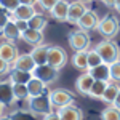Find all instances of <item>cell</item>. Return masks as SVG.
<instances>
[{"label":"cell","instance_id":"f1b7e54d","mask_svg":"<svg viewBox=\"0 0 120 120\" xmlns=\"http://www.w3.org/2000/svg\"><path fill=\"white\" fill-rule=\"evenodd\" d=\"M104 61H102V58L99 56V53L93 48V50H88V64H90V69H94V67H98V66H101Z\"/></svg>","mask_w":120,"mask_h":120},{"label":"cell","instance_id":"2e32d148","mask_svg":"<svg viewBox=\"0 0 120 120\" xmlns=\"http://www.w3.org/2000/svg\"><path fill=\"white\" fill-rule=\"evenodd\" d=\"M69 2H66V0H59L58 3L55 5V8L50 11V15L56 19V21H59V22H64L67 21V15H69Z\"/></svg>","mask_w":120,"mask_h":120},{"label":"cell","instance_id":"9a60e30c","mask_svg":"<svg viewBox=\"0 0 120 120\" xmlns=\"http://www.w3.org/2000/svg\"><path fill=\"white\" fill-rule=\"evenodd\" d=\"M58 114L61 120H83V112L80 107L77 106H67V107H63V109H58Z\"/></svg>","mask_w":120,"mask_h":120},{"label":"cell","instance_id":"cb8c5ba5","mask_svg":"<svg viewBox=\"0 0 120 120\" xmlns=\"http://www.w3.org/2000/svg\"><path fill=\"white\" fill-rule=\"evenodd\" d=\"M34 75L30 72H22V71H16L13 69L10 72V82L11 83H22V85H27L30 80H32Z\"/></svg>","mask_w":120,"mask_h":120},{"label":"cell","instance_id":"74e56055","mask_svg":"<svg viewBox=\"0 0 120 120\" xmlns=\"http://www.w3.org/2000/svg\"><path fill=\"white\" fill-rule=\"evenodd\" d=\"M114 8L117 10V13H120V0H115V5H114Z\"/></svg>","mask_w":120,"mask_h":120},{"label":"cell","instance_id":"9c48e42d","mask_svg":"<svg viewBox=\"0 0 120 120\" xmlns=\"http://www.w3.org/2000/svg\"><path fill=\"white\" fill-rule=\"evenodd\" d=\"M99 16L96 15V11H93V10H88L86 13H85V16H83L80 21H79V29H82L85 32H88V30H94V29H98L99 26Z\"/></svg>","mask_w":120,"mask_h":120},{"label":"cell","instance_id":"836d02e7","mask_svg":"<svg viewBox=\"0 0 120 120\" xmlns=\"http://www.w3.org/2000/svg\"><path fill=\"white\" fill-rule=\"evenodd\" d=\"M8 71H10V64H8V63H3V61H2V75H5Z\"/></svg>","mask_w":120,"mask_h":120},{"label":"cell","instance_id":"4dcf8cb0","mask_svg":"<svg viewBox=\"0 0 120 120\" xmlns=\"http://www.w3.org/2000/svg\"><path fill=\"white\" fill-rule=\"evenodd\" d=\"M111 82L120 83V61H115L111 64Z\"/></svg>","mask_w":120,"mask_h":120},{"label":"cell","instance_id":"d590c367","mask_svg":"<svg viewBox=\"0 0 120 120\" xmlns=\"http://www.w3.org/2000/svg\"><path fill=\"white\" fill-rule=\"evenodd\" d=\"M101 2L104 3V5H106V7H109V8L115 5V0H101Z\"/></svg>","mask_w":120,"mask_h":120},{"label":"cell","instance_id":"d6986e66","mask_svg":"<svg viewBox=\"0 0 120 120\" xmlns=\"http://www.w3.org/2000/svg\"><path fill=\"white\" fill-rule=\"evenodd\" d=\"M91 77L94 80H102V82H111V64H106L102 63L101 66L94 67V69H90L88 71Z\"/></svg>","mask_w":120,"mask_h":120},{"label":"cell","instance_id":"d6a6232c","mask_svg":"<svg viewBox=\"0 0 120 120\" xmlns=\"http://www.w3.org/2000/svg\"><path fill=\"white\" fill-rule=\"evenodd\" d=\"M42 120H61V117H59V114H58V112H51V114L45 115Z\"/></svg>","mask_w":120,"mask_h":120},{"label":"cell","instance_id":"f546056e","mask_svg":"<svg viewBox=\"0 0 120 120\" xmlns=\"http://www.w3.org/2000/svg\"><path fill=\"white\" fill-rule=\"evenodd\" d=\"M0 5H2V10H7L8 13L13 15L21 7V0H0Z\"/></svg>","mask_w":120,"mask_h":120},{"label":"cell","instance_id":"484cf974","mask_svg":"<svg viewBox=\"0 0 120 120\" xmlns=\"http://www.w3.org/2000/svg\"><path fill=\"white\" fill-rule=\"evenodd\" d=\"M13 93H15L16 101H27L30 98L27 85H22V83H13Z\"/></svg>","mask_w":120,"mask_h":120},{"label":"cell","instance_id":"603a6c76","mask_svg":"<svg viewBox=\"0 0 120 120\" xmlns=\"http://www.w3.org/2000/svg\"><path fill=\"white\" fill-rule=\"evenodd\" d=\"M119 91H120V85H119V83L109 82L107 88H106V91H104V94H102L101 101H104V102H107L109 106H112L114 101H115V98H117V94H119Z\"/></svg>","mask_w":120,"mask_h":120},{"label":"cell","instance_id":"8fae6325","mask_svg":"<svg viewBox=\"0 0 120 120\" xmlns=\"http://www.w3.org/2000/svg\"><path fill=\"white\" fill-rule=\"evenodd\" d=\"M35 61H34V58L30 53H26V55H19L18 59L15 61V64H13V69H16V71H22V72H34L35 71Z\"/></svg>","mask_w":120,"mask_h":120},{"label":"cell","instance_id":"44dd1931","mask_svg":"<svg viewBox=\"0 0 120 120\" xmlns=\"http://www.w3.org/2000/svg\"><path fill=\"white\" fill-rule=\"evenodd\" d=\"M27 90H29V96L30 98H37L42 94H48L46 93V85L42 80H38L35 77H32V80L27 83Z\"/></svg>","mask_w":120,"mask_h":120},{"label":"cell","instance_id":"e0dca14e","mask_svg":"<svg viewBox=\"0 0 120 120\" xmlns=\"http://www.w3.org/2000/svg\"><path fill=\"white\" fill-rule=\"evenodd\" d=\"M0 98H2V106H10V104H13L16 101L11 82H2V85H0Z\"/></svg>","mask_w":120,"mask_h":120},{"label":"cell","instance_id":"30bf717a","mask_svg":"<svg viewBox=\"0 0 120 120\" xmlns=\"http://www.w3.org/2000/svg\"><path fill=\"white\" fill-rule=\"evenodd\" d=\"M88 11V8L85 7V3L82 2H72L69 5V15H67V22L71 24H79V21L85 16V13Z\"/></svg>","mask_w":120,"mask_h":120},{"label":"cell","instance_id":"e575fe53","mask_svg":"<svg viewBox=\"0 0 120 120\" xmlns=\"http://www.w3.org/2000/svg\"><path fill=\"white\" fill-rule=\"evenodd\" d=\"M37 2H38V0H21V3H22V5H30V7H34Z\"/></svg>","mask_w":120,"mask_h":120},{"label":"cell","instance_id":"83f0119b","mask_svg":"<svg viewBox=\"0 0 120 120\" xmlns=\"http://www.w3.org/2000/svg\"><path fill=\"white\" fill-rule=\"evenodd\" d=\"M101 120H120V109L115 106H107L101 112Z\"/></svg>","mask_w":120,"mask_h":120},{"label":"cell","instance_id":"4316f807","mask_svg":"<svg viewBox=\"0 0 120 120\" xmlns=\"http://www.w3.org/2000/svg\"><path fill=\"white\" fill-rule=\"evenodd\" d=\"M48 24V19L43 16V15H35L34 18L29 21V29H35V30H43Z\"/></svg>","mask_w":120,"mask_h":120},{"label":"cell","instance_id":"277c9868","mask_svg":"<svg viewBox=\"0 0 120 120\" xmlns=\"http://www.w3.org/2000/svg\"><path fill=\"white\" fill-rule=\"evenodd\" d=\"M50 99H51V104L53 107H58V109H63V107H67V106H72L74 104V93L66 90V88H55L48 93Z\"/></svg>","mask_w":120,"mask_h":120},{"label":"cell","instance_id":"7a4b0ae2","mask_svg":"<svg viewBox=\"0 0 120 120\" xmlns=\"http://www.w3.org/2000/svg\"><path fill=\"white\" fill-rule=\"evenodd\" d=\"M94 50L99 53V56L102 58V61L106 64H112L115 61H120V50L119 45L112 40H101L99 43H96Z\"/></svg>","mask_w":120,"mask_h":120},{"label":"cell","instance_id":"f35d334b","mask_svg":"<svg viewBox=\"0 0 120 120\" xmlns=\"http://www.w3.org/2000/svg\"><path fill=\"white\" fill-rule=\"evenodd\" d=\"M0 120H13V119H11L10 115H2V119H0Z\"/></svg>","mask_w":120,"mask_h":120},{"label":"cell","instance_id":"ba28073f","mask_svg":"<svg viewBox=\"0 0 120 120\" xmlns=\"http://www.w3.org/2000/svg\"><path fill=\"white\" fill-rule=\"evenodd\" d=\"M18 48L13 45L8 40H2V45H0V59L3 63H8V64H15V61L18 59Z\"/></svg>","mask_w":120,"mask_h":120},{"label":"cell","instance_id":"6da1fadb","mask_svg":"<svg viewBox=\"0 0 120 120\" xmlns=\"http://www.w3.org/2000/svg\"><path fill=\"white\" fill-rule=\"evenodd\" d=\"M26 111L30 115H35V117H45L48 114L53 112V104L48 94H42L37 98H29L26 101Z\"/></svg>","mask_w":120,"mask_h":120},{"label":"cell","instance_id":"7402d4cb","mask_svg":"<svg viewBox=\"0 0 120 120\" xmlns=\"http://www.w3.org/2000/svg\"><path fill=\"white\" fill-rule=\"evenodd\" d=\"M21 37V32H19L18 26H16V22L11 19L8 24L5 26V27H2V38L3 40H8V42H13V40H16V38Z\"/></svg>","mask_w":120,"mask_h":120},{"label":"cell","instance_id":"ac0fdd59","mask_svg":"<svg viewBox=\"0 0 120 120\" xmlns=\"http://www.w3.org/2000/svg\"><path fill=\"white\" fill-rule=\"evenodd\" d=\"M50 46L51 45H38L35 48H32L30 55L34 58L37 66H43L48 63V53H50Z\"/></svg>","mask_w":120,"mask_h":120},{"label":"cell","instance_id":"8992f818","mask_svg":"<svg viewBox=\"0 0 120 120\" xmlns=\"http://www.w3.org/2000/svg\"><path fill=\"white\" fill-rule=\"evenodd\" d=\"M58 72L59 71L55 69V67H51L50 64H43V66H37L35 71L32 72V75L35 79H38V80H42L48 86V85H53L58 80Z\"/></svg>","mask_w":120,"mask_h":120},{"label":"cell","instance_id":"7c38bea8","mask_svg":"<svg viewBox=\"0 0 120 120\" xmlns=\"http://www.w3.org/2000/svg\"><path fill=\"white\" fill-rule=\"evenodd\" d=\"M94 82H96V80L91 77L90 72H83V74H80L77 77V80H75V88H77V91L80 93V94H90L91 86H93Z\"/></svg>","mask_w":120,"mask_h":120},{"label":"cell","instance_id":"ffe728a7","mask_svg":"<svg viewBox=\"0 0 120 120\" xmlns=\"http://www.w3.org/2000/svg\"><path fill=\"white\" fill-rule=\"evenodd\" d=\"M72 66L75 69L82 71V72H88L90 71V64H88V51H77L72 56Z\"/></svg>","mask_w":120,"mask_h":120},{"label":"cell","instance_id":"3957f363","mask_svg":"<svg viewBox=\"0 0 120 120\" xmlns=\"http://www.w3.org/2000/svg\"><path fill=\"white\" fill-rule=\"evenodd\" d=\"M119 29H120L119 19L115 18L114 15H106V16L99 21V26H98L96 30H98L106 40H112V38L119 34Z\"/></svg>","mask_w":120,"mask_h":120},{"label":"cell","instance_id":"5b68a950","mask_svg":"<svg viewBox=\"0 0 120 120\" xmlns=\"http://www.w3.org/2000/svg\"><path fill=\"white\" fill-rule=\"evenodd\" d=\"M90 42H91V38L88 35V32H85L82 29L72 30L69 34V45H71V48L74 50L75 53L77 51H88Z\"/></svg>","mask_w":120,"mask_h":120},{"label":"cell","instance_id":"4fadbf2b","mask_svg":"<svg viewBox=\"0 0 120 120\" xmlns=\"http://www.w3.org/2000/svg\"><path fill=\"white\" fill-rule=\"evenodd\" d=\"M21 38L30 46H38V45H43V30H35V29H27L26 32L21 34Z\"/></svg>","mask_w":120,"mask_h":120},{"label":"cell","instance_id":"1f68e13d","mask_svg":"<svg viewBox=\"0 0 120 120\" xmlns=\"http://www.w3.org/2000/svg\"><path fill=\"white\" fill-rule=\"evenodd\" d=\"M59 0H38V7L42 10H48V11H51V10L55 8V5L58 3Z\"/></svg>","mask_w":120,"mask_h":120},{"label":"cell","instance_id":"ab89813d","mask_svg":"<svg viewBox=\"0 0 120 120\" xmlns=\"http://www.w3.org/2000/svg\"><path fill=\"white\" fill-rule=\"evenodd\" d=\"M79 2H82V3H90L91 0H79Z\"/></svg>","mask_w":120,"mask_h":120},{"label":"cell","instance_id":"8d00e7d4","mask_svg":"<svg viewBox=\"0 0 120 120\" xmlns=\"http://www.w3.org/2000/svg\"><path fill=\"white\" fill-rule=\"evenodd\" d=\"M112 106H115L117 109H120V91H119V94H117V98H115V101H114Z\"/></svg>","mask_w":120,"mask_h":120},{"label":"cell","instance_id":"d4e9b609","mask_svg":"<svg viewBox=\"0 0 120 120\" xmlns=\"http://www.w3.org/2000/svg\"><path fill=\"white\" fill-rule=\"evenodd\" d=\"M107 85H109V82L96 80V82L93 83L91 91H90V94H88V96H91L93 99H102V94H104V91H106Z\"/></svg>","mask_w":120,"mask_h":120},{"label":"cell","instance_id":"5bb4252c","mask_svg":"<svg viewBox=\"0 0 120 120\" xmlns=\"http://www.w3.org/2000/svg\"><path fill=\"white\" fill-rule=\"evenodd\" d=\"M35 15H37V13H35V8H34V7H30V5H22V3H21V7L11 15V19H13V21H27L29 22Z\"/></svg>","mask_w":120,"mask_h":120},{"label":"cell","instance_id":"52a82bcc","mask_svg":"<svg viewBox=\"0 0 120 120\" xmlns=\"http://www.w3.org/2000/svg\"><path fill=\"white\" fill-rule=\"evenodd\" d=\"M51 67L55 69H63L66 64H67V53H66L64 48L61 46H56V45H51L50 46V53H48V63Z\"/></svg>","mask_w":120,"mask_h":120}]
</instances>
